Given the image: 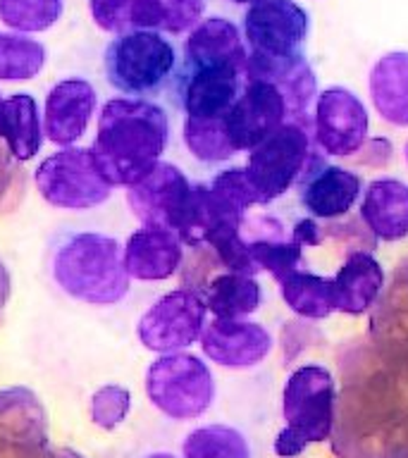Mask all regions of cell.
Here are the masks:
<instances>
[{"label":"cell","instance_id":"35","mask_svg":"<svg viewBox=\"0 0 408 458\" xmlns=\"http://www.w3.org/2000/svg\"><path fill=\"white\" fill-rule=\"evenodd\" d=\"M146 458H174V456H172V454H150V456Z\"/></svg>","mask_w":408,"mask_h":458},{"label":"cell","instance_id":"8","mask_svg":"<svg viewBox=\"0 0 408 458\" xmlns=\"http://www.w3.org/2000/svg\"><path fill=\"white\" fill-rule=\"evenodd\" d=\"M150 403L172 420H193L213 406V372L191 353H163L146 372Z\"/></svg>","mask_w":408,"mask_h":458},{"label":"cell","instance_id":"25","mask_svg":"<svg viewBox=\"0 0 408 458\" xmlns=\"http://www.w3.org/2000/svg\"><path fill=\"white\" fill-rule=\"evenodd\" d=\"M208 310L220 320H243L256 313L263 303V289L251 275L242 272H220L210 279L206 289Z\"/></svg>","mask_w":408,"mask_h":458},{"label":"cell","instance_id":"5","mask_svg":"<svg viewBox=\"0 0 408 458\" xmlns=\"http://www.w3.org/2000/svg\"><path fill=\"white\" fill-rule=\"evenodd\" d=\"M286 428L275 437V454L301 456L308 444L329 439L335 428L336 382L325 365H301L289 375L282 394Z\"/></svg>","mask_w":408,"mask_h":458},{"label":"cell","instance_id":"31","mask_svg":"<svg viewBox=\"0 0 408 458\" xmlns=\"http://www.w3.org/2000/svg\"><path fill=\"white\" fill-rule=\"evenodd\" d=\"M184 141L193 157H199L200 163H225L229 157L236 156L232 143L225 131V122L220 120H184Z\"/></svg>","mask_w":408,"mask_h":458},{"label":"cell","instance_id":"19","mask_svg":"<svg viewBox=\"0 0 408 458\" xmlns=\"http://www.w3.org/2000/svg\"><path fill=\"white\" fill-rule=\"evenodd\" d=\"M301 203L315 220H342L363 196L356 172L322 163L299 182Z\"/></svg>","mask_w":408,"mask_h":458},{"label":"cell","instance_id":"17","mask_svg":"<svg viewBox=\"0 0 408 458\" xmlns=\"http://www.w3.org/2000/svg\"><path fill=\"white\" fill-rule=\"evenodd\" d=\"M200 349L222 368L246 370L268 358L272 351V335L258 322L215 318L200 332Z\"/></svg>","mask_w":408,"mask_h":458},{"label":"cell","instance_id":"21","mask_svg":"<svg viewBox=\"0 0 408 458\" xmlns=\"http://www.w3.org/2000/svg\"><path fill=\"white\" fill-rule=\"evenodd\" d=\"M332 286L336 310L358 318L370 313L378 303L379 293L385 289V270L370 250H351L332 277Z\"/></svg>","mask_w":408,"mask_h":458},{"label":"cell","instance_id":"14","mask_svg":"<svg viewBox=\"0 0 408 458\" xmlns=\"http://www.w3.org/2000/svg\"><path fill=\"white\" fill-rule=\"evenodd\" d=\"M289 120L285 93L265 79H246L239 98L222 117L225 131L236 153L256 148L258 143Z\"/></svg>","mask_w":408,"mask_h":458},{"label":"cell","instance_id":"7","mask_svg":"<svg viewBox=\"0 0 408 458\" xmlns=\"http://www.w3.org/2000/svg\"><path fill=\"white\" fill-rule=\"evenodd\" d=\"M315 148L318 146L313 141V129L292 120H286L256 148H251L243 170L256 191L258 203L265 206L282 199L292 186H299L308 172L320 167L325 157L318 156Z\"/></svg>","mask_w":408,"mask_h":458},{"label":"cell","instance_id":"24","mask_svg":"<svg viewBox=\"0 0 408 458\" xmlns=\"http://www.w3.org/2000/svg\"><path fill=\"white\" fill-rule=\"evenodd\" d=\"M182 63H249L243 34L234 21L225 17H208L191 29L184 41Z\"/></svg>","mask_w":408,"mask_h":458},{"label":"cell","instance_id":"18","mask_svg":"<svg viewBox=\"0 0 408 458\" xmlns=\"http://www.w3.org/2000/svg\"><path fill=\"white\" fill-rule=\"evenodd\" d=\"M98 96L86 79H64L48 91L43 107V134L57 146H72L86 134Z\"/></svg>","mask_w":408,"mask_h":458},{"label":"cell","instance_id":"30","mask_svg":"<svg viewBox=\"0 0 408 458\" xmlns=\"http://www.w3.org/2000/svg\"><path fill=\"white\" fill-rule=\"evenodd\" d=\"M63 10V0H0V21L20 34H34L55 27Z\"/></svg>","mask_w":408,"mask_h":458},{"label":"cell","instance_id":"15","mask_svg":"<svg viewBox=\"0 0 408 458\" xmlns=\"http://www.w3.org/2000/svg\"><path fill=\"white\" fill-rule=\"evenodd\" d=\"M368 342L392 370L408 377V260L399 263L372 306Z\"/></svg>","mask_w":408,"mask_h":458},{"label":"cell","instance_id":"28","mask_svg":"<svg viewBox=\"0 0 408 458\" xmlns=\"http://www.w3.org/2000/svg\"><path fill=\"white\" fill-rule=\"evenodd\" d=\"M46 46L20 34H0V81H27L46 67Z\"/></svg>","mask_w":408,"mask_h":458},{"label":"cell","instance_id":"29","mask_svg":"<svg viewBox=\"0 0 408 458\" xmlns=\"http://www.w3.org/2000/svg\"><path fill=\"white\" fill-rule=\"evenodd\" d=\"M184 458H251V446L239 429L206 425L184 439Z\"/></svg>","mask_w":408,"mask_h":458},{"label":"cell","instance_id":"1","mask_svg":"<svg viewBox=\"0 0 408 458\" xmlns=\"http://www.w3.org/2000/svg\"><path fill=\"white\" fill-rule=\"evenodd\" d=\"M332 454L336 458H404L408 454V377L392 370L370 342L339 351Z\"/></svg>","mask_w":408,"mask_h":458},{"label":"cell","instance_id":"9","mask_svg":"<svg viewBox=\"0 0 408 458\" xmlns=\"http://www.w3.org/2000/svg\"><path fill=\"white\" fill-rule=\"evenodd\" d=\"M36 186L50 206L64 210H89L110 199L113 184L96 163L91 148L67 146L46 157L34 174Z\"/></svg>","mask_w":408,"mask_h":458},{"label":"cell","instance_id":"6","mask_svg":"<svg viewBox=\"0 0 408 458\" xmlns=\"http://www.w3.org/2000/svg\"><path fill=\"white\" fill-rule=\"evenodd\" d=\"M107 84L129 98H143L163 91L177 72V50L165 34L134 29L115 34L103 53Z\"/></svg>","mask_w":408,"mask_h":458},{"label":"cell","instance_id":"27","mask_svg":"<svg viewBox=\"0 0 408 458\" xmlns=\"http://www.w3.org/2000/svg\"><path fill=\"white\" fill-rule=\"evenodd\" d=\"M279 292L289 310L306 320H325L336 310L332 277H320L306 267L279 279Z\"/></svg>","mask_w":408,"mask_h":458},{"label":"cell","instance_id":"20","mask_svg":"<svg viewBox=\"0 0 408 458\" xmlns=\"http://www.w3.org/2000/svg\"><path fill=\"white\" fill-rule=\"evenodd\" d=\"M184 258V242L172 229L143 225L129 236L124 246L127 275L141 282H163L179 270Z\"/></svg>","mask_w":408,"mask_h":458},{"label":"cell","instance_id":"37","mask_svg":"<svg viewBox=\"0 0 408 458\" xmlns=\"http://www.w3.org/2000/svg\"><path fill=\"white\" fill-rule=\"evenodd\" d=\"M406 160H408V146H406Z\"/></svg>","mask_w":408,"mask_h":458},{"label":"cell","instance_id":"34","mask_svg":"<svg viewBox=\"0 0 408 458\" xmlns=\"http://www.w3.org/2000/svg\"><path fill=\"white\" fill-rule=\"evenodd\" d=\"M229 3H236V5H251V3H256V0H229Z\"/></svg>","mask_w":408,"mask_h":458},{"label":"cell","instance_id":"10","mask_svg":"<svg viewBox=\"0 0 408 458\" xmlns=\"http://www.w3.org/2000/svg\"><path fill=\"white\" fill-rule=\"evenodd\" d=\"M93 21L107 34L153 29L184 34L200 21L206 0H89Z\"/></svg>","mask_w":408,"mask_h":458},{"label":"cell","instance_id":"36","mask_svg":"<svg viewBox=\"0 0 408 458\" xmlns=\"http://www.w3.org/2000/svg\"><path fill=\"white\" fill-rule=\"evenodd\" d=\"M3 106H5V98L0 96V117H3Z\"/></svg>","mask_w":408,"mask_h":458},{"label":"cell","instance_id":"12","mask_svg":"<svg viewBox=\"0 0 408 458\" xmlns=\"http://www.w3.org/2000/svg\"><path fill=\"white\" fill-rule=\"evenodd\" d=\"M246 84V64L182 63L177 72L179 106L193 120H220Z\"/></svg>","mask_w":408,"mask_h":458},{"label":"cell","instance_id":"2","mask_svg":"<svg viewBox=\"0 0 408 458\" xmlns=\"http://www.w3.org/2000/svg\"><path fill=\"white\" fill-rule=\"evenodd\" d=\"M170 141V120L146 98L107 100L98 117L93 156L113 186H132L149 174Z\"/></svg>","mask_w":408,"mask_h":458},{"label":"cell","instance_id":"13","mask_svg":"<svg viewBox=\"0 0 408 458\" xmlns=\"http://www.w3.org/2000/svg\"><path fill=\"white\" fill-rule=\"evenodd\" d=\"M368 110L356 93L329 86L318 93L313 113V141L320 153L335 157L356 156L368 141Z\"/></svg>","mask_w":408,"mask_h":458},{"label":"cell","instance_id":"3","mask_svg":"<svg viewBox=\"0 0 408 458\" xmlns=\"http://www.w3.org/2000/svg\"><path fill=\"white\" fill-rule=\"evenodd\" d=\"M310 17L296 0H256L243 14L246 79L279 84L306 60Z\"/></svg>","mask_w":408,"mask_h":458},{"label":"cell","instance_id":"26","mask_svg":"<svg viewBox=\"0 0 408 458\" xmlns=\"http://www.w3.org/2000/svg\"><path fill=\"white\" fill-rule=\"evenodd\" d=\"M0 136L17 160H31L43 146V124L38 106L29 93H14L5 98L0 117Z\"/></svg>","mask_w":408,"mask_h":458},{"label":"cell","instance_id":"23","mask_svg":"<svg viewBox=\"0 0 408 458\" xmlns=\"http://www.w3.org/2000/svg\"><path fill=\"white\" fill-rule=\"evenodd\" d=\"M370 98L387 124L408 127V53L394 50L375 63L370 72Z\"/></svg>","mask_w":408,"mask_h":458},{"label":"cell","instance_id":"33","mask_svg":"<svg viewBox=\"0 0 408 458\" xmlns=\"http://www.w3.org/2000/svg\"><path fill=\"white\" fill-rule=\"evenodd\" d=\"M292 236L301 246H320L325 239V227H320V222L315 217H303L293 225Z\"/></svg>","mask_w":408,"mask_h":458},{"label":"cell","instance_id":"16","mask_svg":"<svg viewBox=\"0 0 408 458\" xmlns=\"http://www.w3.org/2000/svg\"><path fill=\"white\" fill-rule=\"evenodd\" d=\"M191 186L179 167L157 163L146 177L129 186L127 199L132 213L141 220V225L172 229L177 234V225L191 196Z\"/></svg>","mask_w":408,"mask_h":458},{"label":"cell","instance_id":"32","mask_svg":"<svg viewBox=\"0 0 408 458\" xmlns=\"http://www.w3.org/2000/svg\"><path fill=\"white\" fill-rule=\"evenodd\" d=\"M129 413V392L117 385H107L93 394V422L103 429H115Z\"/></svg>","mask_w":408,"mask_h":458},{"label":"cell","instance_id":"22","mask_svg":"<svg viewBox=\"0 0 408 458\" xmlns=\"http://www.w3.org/2000/svg\"><path fill=\"white\" fill-rule=\"evenodd\" d=\"M361 222L379 242H401L408 236V184L401 179H375L361 196Z\"/></svg>","mask_w":408,"mask_h":458},{"label":"cell","instance_id":"11","mask_svg":"<svg viewBox=\"0 0 408 458\" xmlns=\"http://www.w3.org/2000/svg\"><path fill=\"white\" fill-rule=\"evenodd\" d=\"M206 299L196 289L165 293L141 315L139 339L146 349L157 353H177L199 342L206 327Z\"/></svg>","mask_w":408,"mask_h":458},{"label":"cell","instance_id":"4","mask_svg":"<svg viewBox=\"0 0 408 458\" xmlns=\"http://www.w3.org/2000/svg\"><path fill=\"white\" fill-rule=\"evenodd\" d=\"M53 277L72 299L110 306L127 296L129 275L124 249L113 236L79 232L67 236L53 258Z\"/></svg>","mask_w":408,"mask_h":458}]
</instances>
